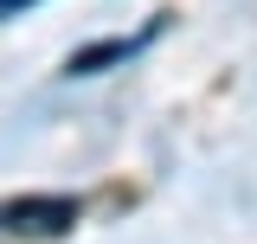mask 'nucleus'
<instances>
[{"label":"nucleus","instance_id":"obj_1","mask_svg":"<svg viewBox=\"0 0 257 244\" xmlns=\"http://www.w3.org/2000/svg\"><path fill=\"white\" fill-rule=\"evenodd\" d=\"M77 225L71 193H20L0 206V238H64Z\"/></svg>","mask_w":257,"mask_h":244},{"label":"nucleus","instance_id":"obj_2","mask_svg":"<svg viewBox=\"0 0 257 244\" xmlns=\"http://www.w3.org/2000/svg\"><path fill=\"white\" fill-rule=\"evenodd\" d=\"M142 52V39H96V45H84V52H71L64 58V77H90V71H103V64H122Z\"/></svg>","mask_w":257,"mask_h":244},{"label":"nucleus","instance_id":"obj_3","mask_svg":"<svg viewBox=\"0 0 257 244\" xmlns=\"http://www.w3.org/2000/svg\"><path fill=\"white\" fill-rule=\"evenodd\" d=\"M26 7H39V0H0V20H13V13H26Z\"/></svg>","mask_w":257,"mask_h":244}]
</instances>
